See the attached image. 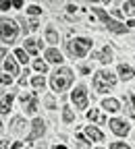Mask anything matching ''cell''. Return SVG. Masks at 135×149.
<instances>
[{
    "instance_id": "1",
    "label": "cell",
    "mask_w": 135,
    "mask_h": 149,
    "mask_svg": "<svg viewBox=\"0 0 135 149\" xmlns=\"http://www.w3.org/2000/svg\"><path fill=\"white\" fill-rule=\"evenodd\" d=\"M71 83H73V70H71V68H65V66L56 68V70L52 72V77H50L52 89L58 91V93L65 91L67 87H71Z\"/></svg>"
},
{
    "instance_id": "2",
    "label": "cell",
    "mask_w": 135,
    "mask_h": 149,
    "mask_svg": "<svg viewBox=\"0 0 135 149\" xmlns=\"http://www.w3.org/2000/svg\"><path fill=\"white\" fill-rule=\"evenodd\" d=\"M91 40H87V37H75V40L67 42V50L69 54L73 56V58H83V56L91 50Z\"/></svg>"
},
{
    "instance_id": "3",
    "label": "cell",
    "mask_w": 135,
    "mask_h": 149,
    "mask_svg": "<svg viewBox=\"0 0 135 149\" xmlns=\"http://www.w3.org/2000/svg\"><path fill=\"white\" fill-rule=\"evenodd\" d=\"M114 83H117V79L108 70H98L94 74V89L98 93H106L110 87H114Z\"/></svg>"
},
{
    "instance_id": "4",
    "label": "cell",
    "mask_w": 135,
    "mask_h": 149,
    "mask_svg": "<svg viewBox=\"0 0 135 149\" xmlns=\"http://www.w3.org/2000/svg\"><path fill=\"white\" fill-rule=\"evenodd\" d=\"M91 10L100 17V21H102V23H104L112 33H127V31H129V27H127V25H123V23H119V21H114V19H112L106 10H102V8H98V6H91Z\"/></svg>"
},
{
    "instance_id": "5",
    "label": "cell",
    "mask_w": 135,
    "mask_h": 149,
    "mask_svg": "<svg viewBox=\"0 0 135 149\" xmlns=\"http://www.w3.org/2000/svg\"><path fill=\"white\" fill-rule=\"evenodd\" d=\"M0 29H2V42L4 44H13L15 37H17V25L15 21H11V19H2V23H0Z\"/></svg>"
},
{
    "instance_id": "6",
    "label": "cell",
    "mask_w": 135,
    "mask_h": 149,
    "mask_svg": "<svg viewBox=\"0 0 135 149\" xmlns=\"http://www.w3.org/2000/svg\"><path fill=\"white\" fill-rule=\"evenodd\" d=\"M71 100H73V104L77 108H87V89L83 85L75 87V91L71 93Z\"/></svg>"
},
{
    "instance_id": "7",
    "label": "cell",
    "mask_w": 135,
    "mask_h": 149,
    "mask_svg": "<svg viewBox=\"0 0 135 149\" xmlns=\"http://www.w3.org/2000/svg\"><path fill=\"white\" fill-rule=\"evenodd\" d=\"M46 133V124L42 118H35L31 122V133L27 135V141H37V139H42V135Z\"/></svg>"
},
{
    "instance_id": "8",
    "label": "cell",
    "mask_w": 135,
    "mask_h": 149,
    "mask_svg": "<svg viewBox=\"0 0 135 149\" xmlns=\"http://www.w3.org/2000/svg\"><path fill=\"white\" fill-rule=\"evenodd\" d=\"M108 124H110V130H112L114 135H119V137H125L129 133V124L125 120H121V118H112Z\"/></svg>"
},
{
    "instance_id": "9",
    "label": "cell",
    "mask_w": 135,
    "mask_h": 149,
    "mask_svg": "<svg viewBox=\"0 0 135 149\" xmlns=\"http://www.w3.org/2000/svg\"><path fill=\"white\" fill-rule=\"evenodd\" d=\"M46 60H48V62L60 64V62H63V54L56 50V48H48V50H46Z\"/></svg>"
},
{
    "instance_id": "10",
    "label": "cell",
    "mask_w": 135,
    "mask_h": 149,
    "mask_svg": "<svg viewBox=\"0 0 135 149\" xmlns=\"http://www.w3.org/2000/svg\"><path fill=\"white\" fill-rule=\"evenodd\" d=\"M85 137L91 139V141H104L102 130H100V128H96V126H87V128H85Z\"/></svg>"
},
{
    "instance_id": "11",
    "label": "cell",
    "mask_w": 135,
    "mask_h": 149,
    "mask_svg": "<svg viewBox=\"0 0 135 149\" xmlns=\"http://www.w3.org/2000/svg\"><path fill=\"white\" fill-rule=\"evenodd\" d=\"M4 72L6 74H19V66H17V60L15 58H4Z\"/></svg>"
},
{
    "instance_id": "12",
    "label": "cell",
    "mask_w": 135,
    "mask_h": 149,
    "mask_svg": "<svg viewBox=\"0 0 135 149\" xmlns=\"http://www.w3.org/2000/svg\"><path fill=\"white\" fill-rule=\"evenodd\" d=\"M119 74H121L123 81H129V79L135 77V70H133L131 66H127V64H119Z\"/></svg>"
},
{
    "instance_id": "13",
    "label": "cell",
    "mask_w": 135,
    "mask_h": 149,
    "mask_svg": "<svg viewBox=\"0 0 135 149\" xmlns=\"http://www.w3.org/2000/svg\"><path fill=\"white\" fill-rule=\"evenodd\" d=\"M102 108H104V110H108V112H117V110H121V104H119V100L108 97V100H104V102H102Z\"/></svg>"
},
{
    "instance_id": "14",
    "label": "cell",
    "mask_w": 135,
    "mask_h": 149,
    "mask_svg": "<svg viewBox=\"0 0 135 149\" xmlns=\"http://www.w3.org/2000/svg\"><path fill=\"white\" fill-rule=\"evenodd\" d=\"M25 124H27V122H25L23 118H15V120H13L11 130H13L15 135H21V133H25Z\"/></svg>"
},
{
    "instance_id": "15",
    "label": "cell",
    "mask_w": 135,
    "mask_h": 149,
    "mask_svg": "<svg viewBox=\"0 0 135 149\" xmlns=\"http://www.w3.org/2000/svg\"><path fill=\"white\" fill-rule=\"evenodd\" d=\"M27 54H35L37 50H40V44H37V40H31V37H29V40H25V48H23Z\"/></svg>"
},
{
    "instance_id": "16",
    "label": "cell",
    "mask_w": 135,
    "mask_h": 149,
    "mask_svg": "<svg viewBox=\"0 0 135 149\" xmlns=\"http://www.w3.org/2000/svg\"><path fill=\"white\" fill-rule=\"evenodd\" d=\"M46 42H50V44H58V33H56L54 27H46Z\"/></svg>"
},
{
    "instance_id": "17",
    "label": "cell",
    "mask_w": 135,
    "mask_h": 149,
    "mask_svg": "<svg viewBox=\"0 0 135 149\" xmlns=\"http://www.w3.org/2000/svg\"><path fill=\"white\" fill-rule=\"evenodd\" d=\"M98 58H100V62H104V64H108V62L112 60V50H110V48L106 46V48H104V50H102V52L98 54Z\"/></svg>"
},
{
    "instance_id": "18",
    "label": "cell",
    "mask_w": 135,
    "mask_h": 149,
    "mask_svg": "<svg viewBox=\"0 0 135 149\" xmlns=\"http://www.w3.org/2000/svg\"><path fill=\"white\" fill-rule=\"evenodd\" d=\"M87 118H89V120H98L100 124H104V122H106V120H104V118L100 116V112H98V110H96V108H91V110L87 112Z\"/></svg>"
},
{
    "instance_id": "19",
    "label": "cell",
    "mask_w": 135,
    "mask_h": 149,
    "mask_svg": "<svg viewBox=\"0 0 135 149\" xmlns=\"http://www.w3.org/2000/svg\"><path fill=\"white\" fill-rule=\"evenodd\" d=\"M31 85H33L35 89H44V85H46V79L42 77V74H35V77L31 79Z\"/></svg>"
},
{
    "instance_id": "20",
    "label": "cell",
    "mask_w": 135,
    "mask_h": 149,
    "mask_svg": "<svg viewBox=\"0 0 135 149\" xmlns=\"http://www.w3.org/2000/svg\"><path fill=\"white\" fill-rule=\"evenodd\" d=\"M121 10H123V15H129V17H133V15H135V2H133V0H131V2H125Z\"/></svg>"
},
{
    "instance_id": "21",
    "label": "cell",
    "mask_w": 135,
    "mask_h": 149,
    "mask_svg": "<svg viewBox=\"0 0 135 149\" xmlns=\"http://www.w3.org/2000/svg\"><path fill=\"white\" fill-rule=\"evenodd\" d=\"M63 120H65L67 124L75 120V114H73V110H71V108H63Z\"/></svg>"
},
{
    "instance_id": "22",
    "label": "cell",
    "mask_w": 135,
    "mask_h": 149,
    "mask_svg": "<svg viewBox=\"0 0 135 149\" xmlns=\"http://www.w3.org/2000/svg\"><path fill=\"white\" fill-rule=\"evenodd\" d=\"M15 58H17L19 62H23V64H27V60H29V58H27V52H25V50H17V52H15Z\"/></svg>"
},
{
    "instance_id": "23",
    "label": "cell",
    "mask_w": 135,
    "mask_h": 149,
    "mask_svg": "<svg viewBox=\"0 0 135 149\" xmlns=\"http://www.w3.org/2000/svg\"><path fill=\"white\" fill-rule=\"evenodd\" d=\"M25 112H27V114H35V112H37V100H31L25 106Z\"/></svg>"
},
{
    "instance_id": "24",
    "label": "cell",
    "mask_w": 135,
    "mask_h": 149,
    "mask_svg": "<svg viewBox=\"0 0 135 149\" xmlns=\"http://www.w3.org/2000/svg\"><path fill=\"white\" fill-rule=\"evenodd\" d=\"M33 66H35V70H40V72H46V70H48V64H46L44 60H35Z\"/></svg>"
},
{
    "instance_id": "25",
    "label": "cell",
    "mask_w": 135,
    "mask_h": 149,
    "mask_svg": "<svg viewBox=\"0 0 135 149\" xmlns=\"http://www.w3.org/2000/svg\"><path fill=\"white\" fill-rule=\"evenodd\" d=\"M44 102H46V106H48L50 110H54V108H56V104H54V97H52V95H48Z\"/></svg>"
},
{
    "instance_id": "26",
    "label": "cell",
    "mask_w": 135,
    "mask_h": 149,
    "mask_svg": "<svg viewBox=\"0 0 135 149\" xmlns=\"http://www.w3.org/2000/svg\"><path fill=\"white\" fill-rule=\"evenodd\" d=\"M27 13H29V15H40V13H42V8L33 4V6H29V8H27Z\"/></svg>"
},
{
    "instance_id": "27",
    "label": "cell",
    "mask_w": 135,
    "mask_h": 149,
    "mask_svg": "<svg viewBox=\"0 0 135 149\" xmlns=\"http://www.w3.org/2000/svg\"><path fill=\"white\" fill-rule=\"evenodd\" d=\"M13 6V2H11V0H8V2H6V0H2V2H0V10H8Z\"/></svg>"
},
{
    "instance_id": "28",
    "label": "cell",
    "mask_w": 135,
    "mask_h": 149,
    "mask_svg": "<svg viewBox=\"0 0 135 149\" xmlns=\"http://www.w3.org/2000/svg\"><path fill=\"white\" fill-rule=\"evenodd\" d=\"M110 149H129V145H125V143H112Z\"/></svg>"
},
{
    "instance_id": "29",
    "label": "cell",
    "mask_w": 135,
    "mask_h": 149,
    "mask_svg": "<svg viewBox=\"0 0 135 149\" xmlns=\"http://www.w3.org/2000/svg\"><path fill=\"white\" fill-rule=\"evenodd\" d=\"M13 83V77L11 74H2V85H11Z\"/></svg>"
},
{
    "instance_id": "30",
    "label": "cell",
    "mask_w": 135,
    "mask_h": 149,
    "mask_svg": "<svg viewBox=\"0 0 135 149\" xmlns=\"http://www.w3.org/2000/svg\"><path fill=\"white\" fill-rule=\"evenodd\" d=\"M27 25H29V29H35V27H37V21H35V19H31Z\"/></svg>"
},
{
    "instance_id": "31",
    "label": "cell",
    "mask_w": 135,
    "mask_h": 149,
    "mask_svg": "<svg viewBox=\"0 0 135 149\" xmlns=\"http://www.w3.org/2000/svg\"><path fill=\"white\" fill-rule=\"evenodd\" d=\"M13 6H15V8H21V6H23V2H21V0H15Z\"/></svg>"
},
{
    "instance_id": "32",
    "label": "cell",
    "mask_w": 135,
    "mask_h": 149,
    "mask_svg": "<svg viewBox=\"0 0 135 149\" xmlns=\"http://www.w3.org/2000/svg\"><path fill=\"white\" fill-rule=\"evenodd\" d=\"M35 149H46V143L42 141V143H35Z\"/></svg>"
},
{
    "instance_id": "33",
    "label": "cell",
    "mask_w": 135,
    "mask_h": 149,
    "mask_svg": "<svg viewBox=\"0 0 135 149\" xmlns=\"http://www.w3.org/2000/svg\"><path fill=\"white\" fill-rule=\"evenodd\" d=\"M75 8H77L75 4H69V6H67V10H69V13H75Z\"/></svg>"
},
{
    "instance_id": "34",
    "label": "cell",
    "mask_w": 135,
    "mask_h": 149,
    "mask_svg": "<svg viewBox=\"0 0 135 149\" xmlns=\"http://www.w3.org/2000/svg\"><path fill=\"white\" fill-rule=\"evenodd\" d=\"M129 27H135V19H129V23H127Z\"/></svg>"
},
{
    "instance_id": "35",
    "label": "cell",
    "mask_w": 135,
    "mask_h": 149,
    "mask_svg": "<svg viewBox=\"0 0 135 149\" xmlns=\"http://www.w3.org/2000/svg\"><path fill=\"white\" fill-rule=\"evenodd\" d=\"M6 147H8V145H6V141L2 139V149H6Z\"/></svg>"
},
{
    "instance_id": "36",
    "label": "cell",
    "mask_w": 135,
    "mask_h": 149,
    "mask_svg": "<svg viewBox=\"0 0 135 149\" xmlns=\"http://www.w3.org/2000/svg\"><path fill=\"white\" fill-rule=\"evenodd\" d=\"M54 149H65V147H63V145H58V147H54Z\"/></svg>"
},
{
    "instance_id": "37",
    "label": "cell",
    "mask_w": 135,
    "mask_h": 149,
    "mask_svg": "<svg viewBox=\"0 0 135 149\" xmlns=\"http://www.w3.org/2000/svg\"><path fill=\"white\" fill-rule=\"evenodd\" d=\"M98 149H102V147H98Z\"/></svg>"
}]
</instances>
